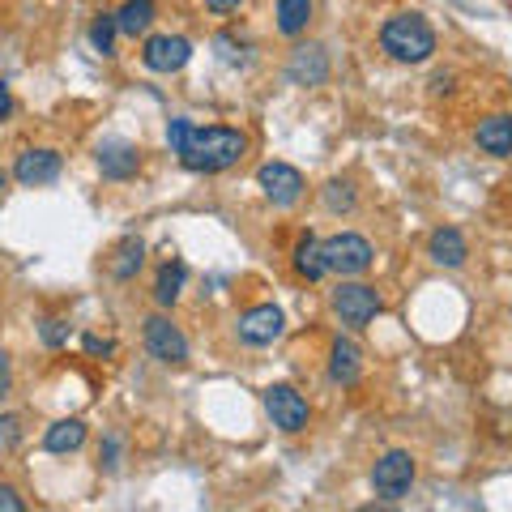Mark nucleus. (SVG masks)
<instances>
[{
    "mask_svg": "<svg viewBox=\"0 0 512 512\" xmlns=\"http://www.w3.org/2000/svg\"><path fill=\"white\" fill-rule=\"evenodd\" d=\"M184 282H188V265L184 261H167L163 269H158L154 278V303L158 308H175L184 295Z\"/></svg>",
    "mask_w": 512,
    "mask_h": 512,
    "instance_id": "412c9836",
    "label": "nucleus"
},
{
    "mask_svg": "<svg viewBox=\"0 0 512 512\" xmlns=\"http://www.w3.org/2000/svg\"><path fill=\"white\" fill-rule=\"evenodd\" d=\"M248 133L244 128H231V124H205L197 128L192 124V133L184 141V150H180V163L188 171H197V175H218V171H231L244 163V154H248Z\"/></svg>",
    "mask_w": 512,
    "mask_h": 512,
    "instance_id": "f257e3e1",
    "label": "nucleus"
},
{
    "mask_svg": "<svg viewBox=\"0 0 512 512\" xmlns=\"http://www.w3.org/2000/svg\"><path fill=\"white\" fill-rule=\"evenodd\" d=\"M239 342L244 346H274L282 333H286V316L278 303H256V308H248L244 316H239Z\"/></svg>",
    "mask_w": 512,
    "mask_h": 512,
    "instance_id": "1a4fd4ad",
    "label": "nucleus"
},
{
    "mask_svg": "<svg viewBox=\"0 0 512 512\" xmlns=\"http://www.w3.org/2000/svg\"><path fill=\"white\" fill-rule=\"evenodd\" d=\"M192 60V43L184 35H146L141 43V64L150 73H180Z\"/></svg>",
    "mask_w": 512,
    "mask_h": 512,
    "instance_id": "9d476101",
    "label": "nucleus"
},
{
    "mask_svg": "<svg viewBox=\"0 0 512 512\" xmlns=\"http://www.w3.org/2000/svg\"><path fill=\"white\" fill-rule=\"evenodd\" d=\"M22 419L18 414H0V453H13V448L22 444Z\"/></svg>",
    "mask_w": 512,
    "mask_h": 512,
    "instance_id": "393cba45",
    "label": "nucleus"
},
{
    "mask_svg": "<svg viewBox=\"0 0 512 512\" xmlns=\"http://www.w3.org/2000/svg\"><path fill=\"white\" fill-rule=\"evenodd\" d=\"M380 47H384V56L397 64H427L436 56L440 39L423 13H397V18L380 26Z\"/></svg>",
    "mask_w": 512,
    "mask_h": 512,
    "instance_id": "f03ea898",
    "label": "nucleus"
},
{
    "mask_svg": "<svg viewBox=\"0 0 512 512\" xmlns=\"http://www.w3.org/2000/svg\"><path fill=\"white\" fill-rule=\"evenodd\" d=\"M99 171H103V180H133L141 171V150L120 137L99 141Z\"/></svg>",
    "mask_w": 512,
    "mask_h": 512,
    "instance_id": "ddd939ff",
    "label": "nucleus"
},
{
    "mask_svg": "<svg viewBox=\"0 0 512 512\" xmlns=\"http://www.w3.org/2000/svg\"><path fill=\"white\" fill-rule=\"evenodd\" d=\"M116 35H120L116 13H94V22H90V43H94V52H99V56H116Z\"/></svg>",
    "mask_w": 512,
    "mask_h": 512,
    "instance_id": "b1692460",
    "label": "nucleus"
},
{
    "mask_svg": "<svg viewBox=\"0 0 512 512\" xmlns=\"http://www.w3.org/2000/svg\"><path fill=\"white\" fill-rule=\"evenodd\" d=\"M239 5H244V0H205V9L218 13V18H227V13H235Z\"/></svg>",
    "mask_w": 512,
    "mask_h": 512,
    "instance_id": "7c9ffc66",
    "label": "nucleus"
},
{
    "mask_svg": "<svg viewBox=\"0 0 512 512\" xmlns=\"http://www.w3.org/2000/svg\"><path fill=\"white\" fill-rule=\"evenodd\" d=\"M474 146L483 154H491V158H512V116L508 111H495V116L478 120Z\"/></svg>",
    "mask_w": 512,
    "mask_h": 512,
    "instance_id": "4468645a",
    "label": "nucleus"
},
{
    "mask_svg": "<svg viewBox=\"0 0 512 512\" xmlns=\"http://www.w3.org/2000/svg\"><path fill=\"white\" fill-rule=\"evenodd\" d=\"M5 188H9V175H5V171H0V192H5Z\"/></svg>",
    "mask_w": 512,
    "mask_h": 512,
    "instance_id": "72a5a7b5",
    "label": "nucleus"
},
{
    "mask_svg": "<svg viewBox=\"0 0 512 512\" xmlns=\"http://www.w3.org/2000/svg\"><path fill=\"white\" fill-rule=\"evenodd\" d=\"M291 265H295V274H299L303 282H320V278L329 274V269H325V252H320V239H316L312 231H308V235H303L299 244H295Z\"/></svg>",
    "mask_w": 512,
    "mask_h": 512,
    "instance_id": "aec40b11",
    "label": "nucleus"
},
{
    "mask_svg": "<svg viewBox=\"0 0 512 512\" xmlns=\"http://www.w3.org/2000/svg\"><path fill=\"white\" fill-rule=\"evenodd\" d=\"M414 478H419V461H414L406 448H389L372 466V495L384 504H402L414 487Z\"/></svg>",
    "mask_w": 512,
    "mask_h": 512,
    "instance_id": "20e7f679",
    "label": "nucleus"
},
{
    "mask_svg": "<svg viewBox=\"0 0 512 512\" xmlns=\"http://www.w3.org/2000/svg\"><path fill=\"white\" fill-rule=\"evenodd\" d=\"M359 376H363V350L350 338H338L329 346V380L338 389H355Z\"/></svg>",
    "mask_w": 512,
    "mask_h": 512,
    "instance_id": "dca6fc26",
    "label": "nucleus"
},
{
    "mask_svg": "<svg viewBox=\"0 0 512 512\" xmlns=\"http://www.w3.org/2000/svg\"><path fill=\"white\" fill-rule=\"evenodd\" d=\"M320 201H325L329 214H350L359 205V192L350 180H329L325 188H320Z\"/></svg>",
    "mask_w": 512,
    "mask_h": 512,
    "instance_id": "5701e85b",
    "label": "nucleus"
},
{
    "mask_svg": "<svg viewBox=\"0 0 512 512\" xmlns=\"http://www.w3.org/2000/svg\"><path fill=\"white\" fill-rule=\"evenodd\" d=\"M256 188L265 192V201L274 205V210H291V205H299L308 184H303L299 167H291V163H261V171H256Z\"/></svg>",
    "mask_w": 512,
    "mask_h": 512,
    "instance_id": "6e6552de",
    "label": "nucleus"
},
{
    "mask_svg": "<svg viewBox=\"0 0 512 512\" xmlns=\"http://www.w3.org/2000/svg\"><path fill=\"white\" fill-rule=\"evenodd\" d=\"M261 406H265L269 423H274L282 436H299V431L312 423V406L295 384H269V389L261 393Z\"/></svg>",
    "mask_w": 512,
    "mask_h": 512,
    "instance_id": "423d86ee",
    "label": "nucleus"
},
{
    "mask_svg": "<svg viewBox=\"0 0 512 512\" xmlns=\"http://www.w3.org/2000/svg\"><path fill=\"white\" fill-rule=\"evenodd\" d=\"M26 508V500L18 495V487L13 483H0V512H22Z\"/></svg>",
    "mask_w": 512,
    "mask_h": 512,
    "instance_id": "c85d7f7f",
    "label": "nucleus"
},
{
    "mask_svg": "<svg viewBox=\"0 0 512 512\" xmlns=\"http://www.w3.org/2000/svg\"><path fill=\"white\" fill-rule=\"evenodd\" d=\"M141 338H146L150 359L167 363V367H184L188 363V338H184V329L175 325L171 316H163V312L146 316V325H141Z\"/></svg>",
    "mask_w": 512,
    "mask_h": 512,
    "instance_id": "0eeeda50",
    "label": "nucleus"
},
{
    "mask_svg": "<svg viewBox=\"0 0 512 512\" xmlns=\"http://www.w3.org/2000/svg\"><path fill=\"white\" fill-rule=\"evenodd\" d=\"M329 308H333V316H338L342 329L359 333V329H367L380 316L384 299H380L376 286H367L359 278H342L338 286H333V295H329Z\"/></svg>",
    "mask_w": 512,
    "mask_h": 512,
    "instance_id": "7ed1b4c3",
    "label": "nucleus"
},
{
    "mask_svg": "<svg viewBox=\"0 0 512 512\" xmlns=\"http://www.w3.org/2000/svg\"><path fill=\"white\" fill-rule=\"evenodd\" d=\"M154 18H158V5H154V0H124V5L116 9V26H120V35H128V39L150 35Z\"/></svg>",
    "mask_w": 512,
    "mask_h": 512,
    "instance_id": "6ab92c4d",
    "label": "nucleus"
},
{
    "mask_svg": "<svg viewBox=\"0 0 512 512\" xmlns=\"http://www.w3.org/2000/svg\"><path fill=\"white\" fill-rule=\"evenodd\" d=\"M431 86H436V94H444V90H453V77H444V73H440V77H436V82H431Z\"/></svg>",
    "mask_w": 512,
    "mask_h": 512,
    "instance_id": "473e14b6",
    "label": "nucleus"
},
{
    "mask_svg": "<svg viewBox=\"0 0 512 512\" xmlns=\"http://www.w3.org/2000/svg\"><path fill=\"white\" fill-rule=\"evenodd\" d=\"M188 133H192V120H171V124H167V146H171V154L184 150Z\"/></svg>",
    "mask_w": 512,
    "mask_h": 512,
    "instance_id": "cd10ccee",
    "label": "nucleus"
},
{
    "mask_svg": "<svg viewBox=\"0 0 512 512\" xmlns=\"http://www.w3.org/2000/svg\"><path fill=\"white\" fill-rule=\"evenodd\" d=\"M427 256L440 269H461L470 261V244H466V235H461L457 227H436L431 239H427Z\"/></svg>",
    "mask_w": 512,
    "mask_h": 512,
    "instance_id": "2eb2a0df",
    "label": "nucleus"
},
{
    "mask_svg": "<svg viewBox=\"0 0 512 512\" xmlns=\"http://www.w3.org/2000/svg\"><path fill=\"white\" fill-rule=\"evenodd\" d=\"M13 393V359H9V350H0V402Z\"/></svg>",
    "mask_w": 512,
    "mask_h": 512,
    "instance_id": "c756f323",
    "label": "nucleus"
},
{
    "mask_svg": "<svg viewBox=\"0 0 512 512\" xmlns=\"http://www.w3.org/2000/svg\"><path fill=\"white\" fill-rule=\"evenodd\" d=\"M141 265H146V239L141 235H124L107 256V274L116 282H133L141 274Z\"/></svg>",
    "mask_w": 512,
    "mask_h": 512,
    "instance_id": "f3484780",
    "label": "nucleus"
},
{
    "mask_svg": "<svg viewBox=\"0 0 512 512\" xmlns=\"http://www.w3.org/2000/svg\"><path fill=\"white\" fill-rule=\"evenodd\" d=\"M312 0H278V9H274V18H278V30L286 39H299L303 30H308L312 22Z\"/></svg>",
    "mask_w": 512,
    "mask_h": 512,
    "instance_id": "4be33fe9",
    "label": "nucleus"
},
{
    "mask_svg": "<svg viewBox=\"0 0 512 512\" xmlns=\"http://www.w3.org/2000/svg\"><path fill=\"white\" fill-rule=\"evenodd\" d=\"M286 77L291 86H325L329 82V56L320 43H299L291 60H286Z\"/></svg>",
    "mask_w": 512,
    "mask_h": 512,
    "instance_id": "f8f14e48",
    "label": "nucleus"
},
{
    "mask_svg": "<svg viewBox=\"0 0 512 512\" xmlns=\"http://www.w3.org/2000/svg\"><path fill=\"white\" fill-rule=\"evenodd\" d=\"M90 436V427L82 419H60L43 431V453H52V457H64V453H77V448L86 444Z\"/></svg>",
    "mask_w": 512,
    "mask_h": 512,
    "instance_id": "a211bd4d",
    "label": "nucleus"
},
{
    "mask_svg": "<svg viewBox=\"0 0 512 512\" xmlns=\"http://www.w3.org/2000/svg\"><path fill=\"white\" fill-rule=\"evenodd\" d=\"M13 116V94H9V82H0V120Z\"/></svg>",
    "mask_w": 512,
    "mask_h": 512,
    "instance_id": "2f4dec72",
    "label": "nucleus"
},
{
    "mask_svg": "<svg viewBox=\"0 0 512 512\" xmlns=\"http://www.w3.org/2000/svg\"><path fill=\"white\" fill-rule=\"evenodd\" d=\"M320 252H325V269L338 278H363L376 261V248L359 231H338V235L320 239Z\"/></svg>",
    "mask_w": 512,
    "mask_h": 512,
    "instance_id": "39448f33",
    "label": "nucleus"
},
{
    "mask_svg": "<svg viewBox=\"0 0 512 512\" xmlns=\"http://www.w3.org/2000/svg\"><path fill=\"white\" fill-rule=\"evenodd\" d=\"M82 350H86V355H94V359H111V355H116V342H111V338H99V333H86V338H82Z\"/></svg>",
    "mask_w": 512,
    "mask_h": 512,
    "instance_id": "bb28decb",
    "label": "nucleus"
},
{
    "mask_svg": "<svg viewBox=\"0 0 512 512\" xmlns=\"http://www.w3.org/2000/svg\"><path fill=\"white\" fill-rule=\"evenodd\" d=\"M39 333H43V346H52V350H60L69 342V325H64V320H43Z\"/></svg>",
    "mask_w": 512,
    "mask_h": 512,
    "instance_id": "a878e982",
    "label": "nucleus"
},
{
    "mask_svg": "<svg viewBox=\"0 0 512 512\" xmlns=\"http://www.w3.org/2000/svg\"><path fill=\"white\" fill-rule=\"evenodd\" d=\"M64 171V158L47 146H30L18 154V163H13V180L22 188H43V184H56Z\"/></svg>",
    "mask_w": 512,
    "mask_h": 512,
    "instance_id": "9b49d317",
    "label": "nucleus"
}]
</instances>
